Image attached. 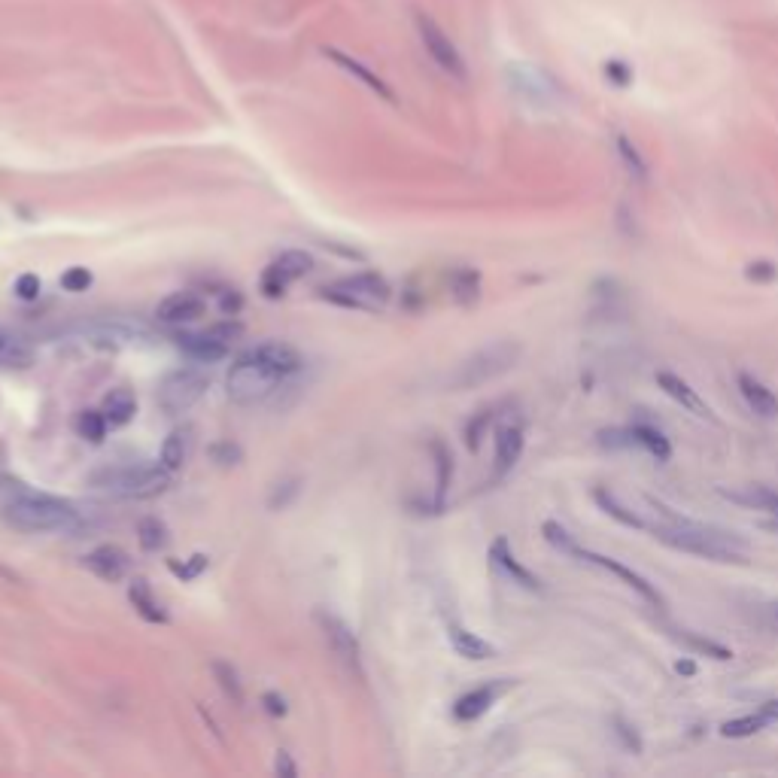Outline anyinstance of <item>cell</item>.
I'll return each mask as SVG.
<instances>
[{"label": "cell", "mask_w": 778, "mask_h": 778, "mask_svg": "<svg viewBox=\"0 0 778 778\" xmlns=\"http://www.w3.org/2000/svg\"><path fill=\"white\" fill-rule=\"evenodd\" d=\"M317 620H320L323 636H326L329 648L335 651V657H338V660H341V663H344L356 678H362V648H359L356 633L344 624V620H341L338 614H326V611H320Z\"/></svg>", "instance_id": "cell-11"}, {"label": "cell", "mask_w": 778, "mask_h": 778, "mask_svg": "<svg viewBox=\"0 0 778 778\" xmlns=\"http://www.w3.org/2000/svg\"><path fill=\"white\" fill-rule=\"evenodd\" d=\"M766 529H772V532H778V520H772V523H766Z\"/></svg>", "instance_id": "cell-50"}, {"label": "cell", "mask_w": 778, "mask_h": 778, "mask_svg": "<svg viewBox=\"0 0 778 778\" xmlns=\"http://www.w3.org/2000/svg\"><path fill=\"white\" fill-rule=\"evenodd\" d=\"M508 687H514V681H490V684H481V687H475L469 693H462L456 699V706H453V715L459 721H478L481 715H487L496 706V699Z\"/></svg>", "instance_id": "cell-13"}, {"label": "cell", "mask_w": 778, "mask_h": 778, "mask_svg": "<svg viewBox=\"0 0 778 778\" xmlns=\"http://www.w3.org/2000/svg\"><path fill=\"white\" fill-rule=\"evenodd\" d=\"M174 481V472L162 462H137V465H113L92 475V487L119 496V499H155Z\"/></svg>", "instance_id": "cell-2"}, {"label": "cell", "mask_w": 778, "mask_h": 778, "mask_svg": "<svg viewBox=\"0 0 778 778\" xmlns=\"http://www.w3.org/2000/svg\"><path fill=\"white\" fill-rule=\"evenodd\" d=\"M16 295H19L22 301H37V295H40V277H37V274H22V277L16 280Z\"/></svg>", "instance_id": "cell-41"}, {"label": "cell", "mask_w": 778, "mask_h": 778, "mask_svg": "<svg viewBox=\"0 0 778 778\" xmlns=\"http://www.w3.org/2000/svg\"><path fill=\"white\" fill-rule=\"evenodd\" d=\"M189 456H192V426H183V429H174L168 438H165V444H162V465L165 469H171V472H180L183 465L189 462Z\"/></svg>", "instance_id": "cell-24"}, {"label": "cell", "mask_w": 778, "mask_h": 778, "mask_svg": "<svg viewBox=\"0 0 778 778\" xmlns=\"http://www.w3.org/2000/svg\"><path fill=\"white\" fill-rule=\"evenodd\" d=\"M274 772L283 775V778H295V775H298V769H295V763H292V757H289L286 751H277V757H274Z\"/></svg>", "instance_id": "cell-45"}, {"label": "cell", "mask_w": 778, "mask_h": 778, "mask_svg": "<svg viewBox=\"0 0 778 778\" xmlns=\"http://www.w3.org/2000/svg\"><path fill=\"white\" fill-rule=\"evenodd\" d=\"M73 429H76V435H80V438H86L92 444H101L107 429H110V423H107L104 411H80V414H76V420H73Z\"/></svg>", "instance_id": "cell-31"}, {"label": "cell", "mask_w": 778, "mask_h": 778, "mask_svg": "<svg viewBox=\"0 0 778 778\" xmlns=\"http://www.w3.org/2000/svg\"><path fill=\"white\" fill-rule=\"evenodd\" d=\"M137 541H140V548H143L146 554H159V551L168 548L171 532H168L165 520H159V517H143V520L137 523Z\"/></svg>", "instance_id": "cell-26"}, {"label": "cell", "mask_w": 778, "mask_h": 778, "mask_svg": "<svg viewBox=\"0 0 778 778\" xmlns=\"http://www.w3.org/2000/svg\"><path fill=\"white\" fill-rule=\"evenodd\" d=\"M207 563H210V560H207L204 554H195V557H192L189 563H183V566L171 560V572H174L177 578H183V581H192V578H198V575L207 569Z\"/></svg>", "instance_id": "cell-39"}, {"label": "cell", "mask_w": 778, "mask_h": 778, "mask_svg": "<svg viewBox=\"0 0 778 778\" xmlns=\"http://www.w3.org/2000/svg\"><path fill=\"white\" fill-rule=\"evenodd\" d=\"M675 672H678V675H693V672H696V663H693V660H678V663H675Z\"/></svg>", "instance_id": "cell-48"}, {"label": "cell", "mask_w": 778, "mask_h": 778, "mask_svg": "<svg viewBox=\"0 0 778 778\" xmlns=\"http://www.w3.org/2000/svg\"><path fill=\"white\" fill-rule=\"evenodd\" d=\"M128 599H131L134 611L146 620V624H168V611L162 608L159 599H155V593H152L146 578H134L128 584Z\"/></svg>", "instance_id": "cell-22"}, {"label": "cell", "mask_w": 778, "mask_h": 778, "mask_svg": "<svg viewBox=\"0 0 778 778\" xmlns=\"http://www.w3.org/2000/svg\"><path fill=\"white\" fill-rule=\"evenodd\" d=\"M34 362V350L28 341H22L19 335L0 332V365L4 368H25Z\"/></svg>", "instance_id": "cell-28"}, {"label": "cell", "mask_w": 778, "mask_h": 778, "mask_svg": "<svg viewBox=\"0 0 778 778\" xmlns=\"http://www.w3.org/2000/svg\"><path fill=\"white\" fill-rule=\"evenodd\" d=\"M414 28H417V37H420V43H423L429 61H432L441 73H447L450 80L465 83V76H469V67H465V58H462V52L456 49V43L450 40V34H447L429 13H423V10L414 13Z\"/></svg>", "instance_id": "cell-7"}, {"label": "cell", "mask_w": 778, "mask_h": 778, "mask_svg": "<svg viewBox=\"0 0 778 778\" xmlns=\"http://www.w3.org/2000/svg\"><path fill=\"white\" fill-rule=\"evenodd\" d=\"M544 538H548V541L554 544V548L566 551V554H572V548H575V544H572V538H569V532H566L560 523H554V520H548V523H544Z\"/></svg>", "instance_id": "cell-40"}, {"label": "cell", "mask_w": 778, "mask_h": 778, "mask_svg": "<svg viewBox=\"0 0 778 778\" xmlns=\"http://www.w3.org/2000/svg\"><path fill=\"white\" fill-rule=\"evenodd\" d=\"M241 335V326H231V323H222V326H213L207 332H183L177 335V347L192 356L195 362H219L228 356V347L231 341H235Z\"/></svg>", "instance_id": "cell-9"}, {"label": "cell", "mask_w": 778, "mask_h": 778, "mask_svg": "<svg viewBox=\"0 0 778 778\" xmlns=\"http://www.w3.org/2000/svg\"><path fill=\"white\" fill-rule=\"evenodd\" d=\"M766 724H772V718L760 709L757 715H745V718H733V721H724L721 724V736L727 739H745V736H754L760 733Z\"/></svg>", "instance_id": "cell-32"}, {"label": "cell", "mask_w": 778, "mask_h": 778, "mask_svg": "<svg viewBox=\"0 0 778 778\" xmlns=\"http://www.w3.org/2000/svg\"><path fill=\"white\" fill-rule=\"evenodd\" d=\"M101 411H104L110 426H125L137 414V399H134L131 389H113V393H107Z\"/></svg>", "instance_id": "cell-25"}, {"label": "cell", "mask_w": 778, "mask_h": 778, "mask_svg": "<svg viewBox=\"0 0 778 778\" xmlns=\"http://www.w3.org/2000/svg\"><path fill=\"white\" fill-rule=\"evenodd\" d=\"M605 70L611 73V80H617L620 86H627V80H630V76H627V67H624V64H620V61H611V64H608Z\"/></svg>", "instance_id": "cell-47"}, {"label": "cell", "mask_w": 778, "mask_h": 778, "mask_svg": "<svg viewBox=\"0 0 778 778\" xmlns=\"http://www.w3.org/2000/svg\"><path fill=\"white\" fill-rule=\"evenodd\" d=\"M283 377L268 368L253 350H247L244 356L235 359V365L228 368V377H225V386H228V399L238 402V405H256V402H265L277 383Z\"/></svg>", "instance_id": "cell-4"}, {"label": "cell", "mask_w": 778, "mask_h": 778, "mask_svg": "<svg viewBox=\"0 0 778 778\" xmlns=\"http://www.w3.org/2000/svg\"><path fill=\"white\" fill-rule=\"evenodd\" d=\"M95 283V277H92V271L89 268H67L64 274H61V286L67 289V292H86L89 286Z\"/></svg>", "instance_id": "cell-37"}, {"label": "cell", "mask_w": 778, "mask_h": 778, "mask_svg": "<svg viewBox=\"0 0 778 778\" xmlns=\"http://www.w3.org/2000/svg\"><path fill=\"white\" fill-rule=\"evenodd\" d=\"M219 304H222V314H225V317H235L238 310H241V304H244V298H241L238 292H225Z\"/></svg>", "instance_id": "cell-46"}, {"label": "cell", "mask_w": 778, "mask_h": 778, "mask_svg": "<svg viewBox=\"0 0 778 778\" xmlns=\"http://www.w3.org/2000/svg\"><path fill=\"white\" fill-rule=\"evenodd\" d=\"M617 152L624 155V165L630 168V174H636L639 180H645V171H648V165H645V159L639 155V149L627 140V137H617Z\"/></svg>", "instance_id": "cell-35"}, {"label": "cell", "mask_w": 778, "mask_h": 778, "mask_svg": "<svg viewBox=\"0 0 778 778\" xmlns=\"http://www.w3.org/2000/svg\"><path fill=\"white\" fill-rule=\"evenodd\" d=\"M450 295L459 304H475L481 298V274L475 268H456L450 274Z\"/></svg>", "instance_id": "cell-27"}, {"label": "cell", "mask_w": 778, "mask_h": 778, "mask_svg": "<svg viewBox=\"0 0 778 778\" xmlns=\"http://www.w3.org/2000/svg\"><path fill=\"white\" fill-rule=\"evenodd\" d=\"M520 359V347L514 341H496V344H487L481 347L475 356L465 359L456 374L450 377V383L456 389H475V386H484L490 380H496L499 374L511 371L514 362Z\"/></svg>", "instance_id": "cell-6"}, {"label": "cell", "mask_w": 778, "mask_h": 778, "mask_svg": "<svg viewBox=\"0 0 778 778\" xmlns=\"http://www.w3.org/2000/svg\"><path fill=\"white\" fill-rule=\"evenodd\" d=\"M86 569L92 572V575H98L101 581H110V584H116V581H122L125 575H128V569H131V560H128V554L119 548V544H101V548H95L92 554H86Z\"/></svg>", "instance_id": "cell-16"}, {"label": "cell", "mask_w": 778, "mask_h": 778, "mask_svg": "<svg viewBox=\"0 0 778 778\" xmlns=\"http://www.w3.org/2000/svg\"><path fill=\"white\" fill-rule=\"evenodd\" d=\"M596 502L611 514V517H617L620 523H627V526H636V529H645V520L642 517H636V514H627V508L624 505H620L611 493H605V490H599L596 493Z\"/></svg>", "instance_id": "cell-34"}, {"label": "cell", "mask_w": 778, "mask_h": 778, "mask_svg": "<svg viewBox=\"0 0 778 778\" xmlns=\"http://www.w3.org/2000/svg\"><path fill=\"white\" fill-rule=\"evenodd\" d=\"M210 453L219 465H235L241 459V447H235V444H216Z\"/></svg>", "instance_id": "cell-43"}, {"label": "cell", "mask_w": 778, "mask_h": 778, "mask_svg": "<svg viewBox=\"0 0 778 778\" xmlns=\"http://www.w3.org/2000/svg\"><path fill=\"white\" fill-rule=\"evenodd\" d=\"M432 450H435V456H438V502H441L444 493H447V484H450L453 465H450V453H447L444 444H432Z\"/></svg>", "instance_id": "cell-38"}, {"label": "cell", "mask_w": 778, "mask_h": 778, "mask_svg": "<svg viewBox=\"0 0 778 778\" xmlns=\"http://www.w3.org/2000/svg\"><path fill=\"white\" fill-rule=\"evenodd\" d=\"M490 560H493V566L499 569V572H505L514 584H520V587H526V590H538L541 584H538V578L532 575V572H526L520 563H517V557L511 554V544H508V538H496L493 541V548H490Z\"/></svg>", "instance_id": "cell-21"}, {"label": "cell", "mask_w": 778, "mask_h": 778, "mask_svg": "<svg viewBox=\"0 0 778 778\" xmlns=\"http://www.w3.org/2000/svg\"><path fill=\"white\" fill-rule=\"evenodd\" d=\"M520 453H523V429L514 426V423L499 426V432H496V478H502L514 469Z\"/></svg>", "instance_id": "cell-20"}, {"label": "cell", "mask_w": 778, "mask_h": 778, "mask_svg": "<svg viewBox=\"0 0 778 778\" xmlns=\"http://www.w3.org/2000/svg\"><path fill=\"white\" fill-rule=\"evenodd\" d=\"M645 529H651L660 541L672 544L675 551L703 557V560H712V563H745V557H748V544L739 535L724 532V529L709 526V523L669 514L663 508H660V520L645 526Z\"/></svg>", "instance_id": "cell-1"}, {"label": "cell", "mask_w": 778, "mask_h": 778, "mask_svg": "<svg viewBox=\"0 0 778 778\" xmlns=\"http://www.w3.org/2000/svg\"><path fill=\"white\" fill-rule=\"evenodd\" d=\"M633 435H636V447H645L657 462H669L672 447H669V438H666L660 429L645 426V423H636V426H633Z\"/></svg>", "instance_id": "cell-29"}, {"label": "cell", "mask_w": 778, "mask_h": 778, "mask_svg": "<svg viewBox=\"0 0 778 778\" xmlns=\"http://www.w3.org/2000/svg\"><path fill=\"white\" fill-rule=\"evenodd\" d=\"M657 386L663 389V393L672 399V402H678L684 411H690V414H696V417H706V420H712V408L699 399V393L696 389L687 383V380H681L678 374H669V371H660L657 374Z\"/></svg>", "instance_id": "cell-17"}, {"label": "cell", "mask_w": 778, "mask_h": 778, "mask_svg": "<svg viewBox=\"0 0 778 778\" xmlns=\"http://www.w3.org/2000/svg\"><path fill=\"white\" fill-rule=\"evenodd\" d=\"M389 295H393V289H389L386 277H380L377 271H359V274L341 277L323 289L326 301L347 307V310H371V314L386 307Z\"/></svg>", "instance_id": "cell-5"}, {"label": "cell", "mask_w": 778, "mask_h": 778, "mask_svg": "<svg viewBox=\"0 0 778 778\" xmlns=\"http://www.w3.org/2000/svg\"><path fill=\"white\" fill-rule=\"evenodd\" d=\"M310 271H314V256L304 253V250H286V253H280V256L265 268V274H262V292H265L268 298H283L286 289H289L295 280H301L304 274H310Z\"/></svg>", "instance_id": "cell-10"}, {"label": "cell", "mask_w": 778, "mask_h": 778, "mask_svg": "<svg viewBox=\"0 0 778 778\" xmlns=\"http://www.w3.org/2000/svg\"><path fill=\"white\" fill-rule=\"evenodd\" d=\"M323 52H326V58H332V64H338L347 76H353V80L362 83L368 92H374L377 98H383V101H389V104L396 101L393 89L383 83V76H377V73H374L371 67H365L359 58H353V55H347V52H341V49H323Z\"/></svg>", "instance_id": "cell-15"}, {"label": "cell", "mask_w": 778, "mask_h": 778, "mask_svg": "<svg viewBox=\"0 0 778 778\" xmlns=\"http://www.w3.org/2000/svg\"><path fill=\"white\" fill-rule=\"evenodd\" d=\"M210 386V377L201 368H177L159 386V405L165 414H186Z\"/></svg>", "instance_id": "cell-8"}, {"label": "cell", "mask_w": 778, "mask_h": 778, "mask_svg": "<svg viewBox=\"0 0 778 778\" xmlns=\"http://www.w3.org/2000/svg\"><path fill=\"white\" fill-rule=\"evenodd\" d=\"M739 393L745 399V405L757 414V417H778V396L772 393V389L766 383H760L757 377L751 374H739Z\"/></svg>", "instance_id": "cell-19"}, {"label": "cell", "mask_w": 778, "mask_h": 778, "mask_svg": "<svg viewBox=\"0 0 778 778\" xmlns=\"http://www.w3.org/2000/svg\"><path fill=\"white\" fill-rule=\"evenodd\" d=\"M262 706H265V712L274 715V718H283V715L289 712L286 699H283L280 693H265V696H262Z\"/></svg>", "instance_id": "cell-44"}, {"label": "cell", "mask_w": 778, "mask_h": 778, "mask_svg": "<svg viewBox=\"0 0 778 778\" xmlns=\"http://www.w3.org/2000/svg\"><path fill=\"white\" fill-rule=\"evenodd\" d=\"M204 314H207V301L195 292H174L159 307H155V317H159L162 323H171V326L201 320Z\"/></svg>", "instance_id": "cell-14"}, {"label": "cell", "mask_w": 778, "mask_h": 778, "mask_svg": "<svg viewBox=\"0 0 778 778\" xmlns=\"http://www.w3.org/2000/svg\"><path fill=\"white\" fill-rule=\"evenodd\" d=\"M210 669H213V675H216V681H219V687L225 690V696L231 699L235 706H241L244 703V684H241V675H238V669L231 666V663H225V660H213L210 663Z\"/></svg>", "instance_id": "cell-30"}, {"label": "cell", "mask_w": 778, "mask_h": 778, "mask_svg": "<svg viewBox=\"0 0 778 778\" xmlns=\"http://www.w3.org/2000/svg\"><path fill=\"white\" fill-rule=\"evenodd\" d=\"M730 499L745 502V505H751V508H763V511H769V514L778 520V493H769V490H751V493H730Z\"/></svg>", "instance_id": "cell-33"}, {"label": "cell", "mask_w": 778, "mask_h": 778, "mask_svg": "<svg viewBox=\"0 0 778 778\" xmlns=\"http://www.w3.org/2000/svg\"><path fill=\"white\" fill-rule=\"evenodd\" d=\"M572 554L575 557H581V560H587V563H593V566H599V569H605V572H611V575H617L620 581H627V587H633L645 602H651V605H657V608H663V596L657 593V587L648 581V578H642L639 572H633L630 566H624V563H617L614 557H602V554H593V551H581V548H572Z\"/></svg>", "instance_id": "cell-12"}, {"label": "cell", "mask_w": 778, "mask_h": 778, "mask_svg": "<svg viewBox=\"0 0 778 778\" xmlns=\"http://www.w3.org/2000/svg\"><path fill=\"white\" fill-rule=\"evenodd\" d=\"M599 444L608 447V450H627V447H636L633 426H627V429H605V432H599Z\"/></svg>", "instance_id": "cell-36"}, {"label": "cell", "mask_w": 778, "mask_h": 778, "mask_svg": "<svg viewBox=\"0 0 778 778\" xmlns=\"http://www.w3.org/2000/svg\"><path fill=\"white\" fill-rule=\"evenodd\" d=\"M7 520L22 532H61L76 526V508L49 493H22L7 502Z\"/></svg>", "instance_id": "cell-3"}, {"label": "cell", "mask_w": 778, "mask_h": 778, "mask_svg": "<svg viewBox=\"0 0 778 778\" xmlns=\"http://www.w3.org/2000/svg\"><path fill=\"white\" fill-rule=\"evenodd\" d=\"M745 277H748V280H757V283H769V280L778 277V268H775L772 262H751V265L745 268Z\"/></svg>", "instance_id": "cell-42"}, {"label": "cell", "mask_w": 778, "mask_h": 778, "mask_svg": "<svg viewBox=\"0 0 778 778\" xmlns=\"http://www.w3.org/2000/svg\"><path fill=\"white\" fill-rule=\"evenodd\" d=\"M447 639H450L453 651L459 657H465V660H490V657H496V648L487 639L475 636L472 630H465V627L450 624L447 627Z\"/></svg>", "instance_id": "cell-23"}, {"label": "cell", "mask_w": 778, "mask_h": 778, "mask_svg": "<svg viewBox=\"0 0 778 778\" xmlns=\"http://www.w3.org/2000/svg\"><path fill=\"white\" fill-rule=\"evenodd\" d=\"M763 712H766L772 721H778V699H769V703L763 706Z\"/></svg>", "instance_id": "cell-49"}, {"label": "cell", "mask_w": 778, "mask_h": 778, "mask_svg": "<svg viewBox=\"0 0 778 778\" xmlns=\"http://www.w3.org/2000/svg\"><path fill=\"white\" fill-rule=\"evenodd\" d=\"M253 353L268 365V368H274L283 380L286 377H292V374H298L301 371V365H304V359H301V353L295 350V347H289V344H283V341H265V344H259V347H253Z\"/></svg>", "instance_id": "cell-18"}]
</instances>
